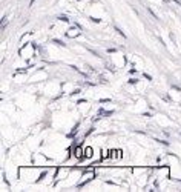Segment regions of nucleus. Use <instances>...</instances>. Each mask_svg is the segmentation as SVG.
Returning <instances> with one entry per match:
<instances>
[{"label":"nucleus","instance_id":"7","mask_svg":"<svg viewBox=\"0 0 181 192\" xmlns=\"http://www.w3.org/2000/svg\"><path fill=\"white\" fill-rule=\"evenodd\" d=\"M137 82H138L137 78H130V80H129V83H130V85H137Z\"/></svg>","mask_w":181,"mask_h":192},{"label":"nucleus","instance_id":"4","mask_svg":"<svg viewBox=\"0 0 181 192\" xmlns=\"http://www.w3.org/2000/svg\"><path fill=\"white\" fill-rule=\"evenodd\" d=\"M147 11H149V13H150V14H152V17L154 18H157V20H158V16H157V14H155V11H154V9H152V8H149V6H147Z\"/></svg>","mask_w":181,"mask_h":192},{"label":"nucleus","instance_id":"9","mask_svg":"<svg viewBox=\"0 0 181 192\" xmlns=\"http://www.w3.org/2000/svg\"><path fill=\"white\" fill-rule=\"evenodd\" d=\"M169 37H170V40L175 43V34H174V33H170V34H169Z\"/></svg>","mask_w":181,"mask_h":192},{"label":"nucleus","instance_id":"12","mask_svg":"<svg viewBox=\"0 0 181 192\" xmlns=\"http://www.w3.org/2000/svg\"><path fill=\"white\" fill-rule=\"evenodd\" d=\"M108 102H110V99H103V100H100V103H108Z\"/></svg>","mask_w":181,"mask_h":192},{"label":"nucleus","instance_id":"11","mask_svg":"<svg viewBox=\"0 0 181 192\" xmlns=\"http://www.w3.org/2000/svg\"><path fill=\"white\" fill-rule=\"evenodd\" d=\"M45 177H46V172H43V174L40 175V177H38V181H42V180H43Z\"/></svg>","mask_w":181,"mask_h":192},{"label":"nucleus","instance_id":"5","mask_svg":"<svg viewBox=\"0 0 181 192\" xmlns=\"http://www.w3.org/2000/svg\"><path fill=\"white\" fill-rule=\"evenodd\" d=\"M58 20H61L65 23H69V17H66V16H58Z\"/></svg>","mask_w":181,"mask_h":192},{"label":"nucleus","instance_id":"14","mask_svg":"<svg viewBox=\"0 0 181 192\" xmlns=\"http://www.w3.org/2000/svg\"><path fill=\"white\" fill-rule=\"evenodd\" d=\"M34 2H36V0H31V2H29V5H32V3H34Z\"/></svg>","mask_w":181,"mask_h":192},{"label":"nucleus","instance_id":"3","mask_svg":"<svg viewBox=\"0 0 181 192\" xmlns=\"http://www.w3.org/2000/svg\"><path fill=\"white\" fill-rule=\"evenodd\" d=\"M52 42H54V43L57 45V46H63V48L66 46V43H63L61 40H57V38H55V40H52Z\"/></svg>","mask_w":181,"mask_h":192},{"label":"nucleus","instance_id":"13","mask_svg":"<svg viewBox=\"0 0 181 192\" xmlns=\"http://www.w3.org/2000/svg\"><path fill=\"white\" fill-rule=\"evenodd\" d=\"M172 89H175V91H178V92H181V88L175 86V85H172Z\"/></svg>","mask_w":181,"mask_h":192},{"label":"nucleus","instance_id":"8","mask_svg":"<svg viewBox=\"0 0 181 192\" xmlns=\"http://www.w3.org/2000/svg\"><path fill=\"white\" fill-rule=\"evenodd\" d=\"M89 18L94 22V23H100V18H97V17H89Z\"/></svg>","mask_w":181,"mask_h":192},{"label":"nucleus","instance_id":"10","mask_svg":"<svg viewBox=\"0 0 181 192\" xmlns=\"http://www.w3.org/2000/svg\"><path fill=\"white\" fill-rule=\"evenodd\" d=\"M160 143L164 144V146H169V141H166V140H160Z\"/></svg>","mask_w":181,"mask_h":192},{"label":"nucleus","instance_id":"6","mask_svg":"<svg viewBox=\"0 0 181 192\" xmlns=\"http://www.w3.org/2000/svg\"><path fill=\"white\" fill-rule=\"evenodd\" d=\"M143 75H144V78H147L149 82H152V75H150V74H147V72H144Z\"/></svg>","mask_w":181,"mask_h":192},{"label":"nucleus","instance_id":"1","mask_svg":"<svg viewBox=\"0 0 181 192\" xmlns=\"http://www.w3.org/2000/svg\"><path fill=\"white\" fill-rule=\"evenodd\" d=\"M6 23H8V17H6V16H3V18H2V25H0V29H2V31L6 28Z\"/></svg>","mask_w":181,"mask_h":192},{"label":"nucleus","instance_id":"2","mask_svg":"<svg viewBox=\"0 0 181 192\" xmlns=\"http://www.w3.org/2000/svg\"><path fill=\"white\" fill-rule=\"evenodd\" d=\"M114 29H115V31H117V34H118V35H121V37H123V38H126V34H125V33H123V31H121V29H120V28H118V26H115V28H114Z\"/></svg>","mask_w":181,"mask_h":192}]
</instances>
